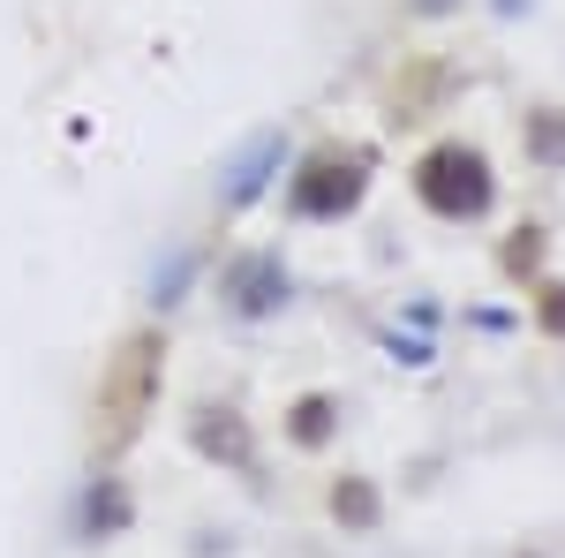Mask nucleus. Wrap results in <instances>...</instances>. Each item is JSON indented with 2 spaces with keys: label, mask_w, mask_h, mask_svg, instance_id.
I'll return each mask as SVG.
<instances>
[{
  "label": "nucleus",
  "mask_w": 565,
  "mask_h": 558,
  "mask_svg": "<svg viewBox=\"0 0 565 558\" xmlns=\"http://www.w3.org/2000/svg\"><path fill=\"white\" fill-rule=\"evenodd\" d=\"M354 189H362L354 159L348 167H340V159H317L309 181H295V204H302V212H340V204H354Z\"/></svg>",
  "instance_id": "nucleus-1"
},
{
  "label": "nucleus",
  "mask_w": 565,
  "mask_h": 558,
  "mask_svg": "<svg viewBox=\"0 0 565 558\" xmlns=\"http://www.w3.org/2000/svg\"><path fill=\"white\" fill-rule=\"evenodd\" d=\"M324 415H332V408H324V400H309V408H302V438H324Z\"/></svg>",
  "instance_id": "nucleus-2"
}]
</instances>
